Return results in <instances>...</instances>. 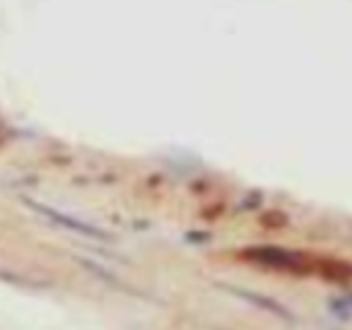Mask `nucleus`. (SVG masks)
I'll list each match as a JSON object with an SVG mask.
<instances>
[{"label":"nucleus","instance_id":"f257e3e1","mask_svg":"<svg viewBox=\"0 0 352 330\" xmlns=\"http://www.w3.org/2000/svg\"><path fill=\"white\" fill-rule=\"evenodd\" d=\"M30 205H32V208H34V210H39L41 214H46V217H51V219H54V222L63 224V227L75 229V232H80V234H89V236H97V239H102V232H99V229H94V227H89V224L78 222V219L68 217V214H60V212H56V210L46 208V205H39V203H30Z\"/></svg>","mask_w":352,"mask_h":330}]
</instances>
